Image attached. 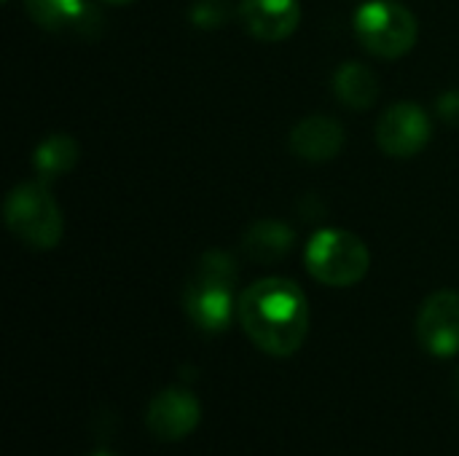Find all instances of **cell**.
<instances>
[{
    "label": "cell",
    "instance_id": "cell-1",
    "mask_svg": "<svg viewBox=\"0 0 459 456\" xmlns=\"http://www.w3.org/2000/svg\"><path fill=\"white\" fill-rule=\"evenodd\" d=\"M237 320L247 339L272 357H290L309 331V304L304 290L285 277H266L242 290Z\"/></svg>",
    "mask_w": 459,
    "mask_h": 456
},
{
    "label": "cell",
    "instance_id": "cell-2",
    "mask_svg": "<svg viewBox=\"0 0 459 456\" xmlns=\"http://www.w3.org/2000/svg\"><path fill=\"white\" fill-rule=\"evenodd\" d=\"M239 280V269L234 258L223 250H210L199 258L191 280L183 290V306L188 320L204 333H223L234 314V288Z\"/></svg>",
    "mask_w": 459,
    "mask_h": 456
},
{
    "label": "cell",
    "instance_id": "cell-3",
    "mask_svg": "<svg viewBox=\"0 0 459 456\" xmlns=\"http://www.w3.org/2000/svg\"><path fill=\"white\" fill-rule=\"evenodd\" d=\"M304 261L317 282L331 288H350L366 277L371 255L363 239L355 237L352 231L323 228L309 239L304 250Z\"/></svg>",
    "mask_w": 459,
    "mask_h": 456
},
{
    "label": "cell",
    "instance_id": "cell-4",
    "mask_svg": "<svg viewBox=\"0 0 459 456\" xmlns=\"http://www.w3.org/2000/svg\"><path fill=\"white\" fill-rule=\"evenodd\" d=\"M5 226L13 237L35 250H48L59 245L65 220L62 212L43 183H22L5 196Z\"/></svg>",
    "mask_w": 459,
    "mask_h": 456
},
{
    "label": "cell",
    "instance_id": "cell-5",
    "mask_svg": "<svg viewBox=\"0 0 459 456\" xmlns=\"http://www.w3.org/2000/svg\"><path fill=\"white\" fill-rule=\"evenodd\" d=\"M355 32L368 54L398 59L417 43V19L406 5L395 0H371L358 8Z\"/></svg>",
    "mask_w": 459,
    "mask_h": 456
},
{
    "label": "cell",
    "instance_id": "cell-6",
    "mask_svg": "<svg viewBox=\"0 0 459 456\" xmlns=\"http://www.w3.org/2000/svg\"><path fill=\"white\" fill-rule=\"evenodd\" d=\"M377 142L387 156L409 159L430 142V118L417 102H398L382 113L377 124Z\"/></svg>",
    "mask_w": 459,
    "mask_h": 456
},
{
    "label": "cell",
    "instance_id": "cell-7",
    "mask_svg": "<svg viewBox=\"0 0 459 456\" xmlns=\"http://www.w3.org/2000/svg\"><path fill=\"white\" fill-rule=\"evenodd\" d=\"M420 344L436 357H452L459 352V293L438 290L425 298L417 317Z\"/></svg>",
    "mask_w": 459,
    "mask_h": 456
},
{
    "label": "cell",
    "instance_id": "cell-8",
    "mask_svg": "<svg viewBox=\"0 0 459 456\" xmlns=\"http://www.w3.org/2000/svg\"><path fill=\"white\" fill-rule=\"evenodd\" d=\"M199 417H202V409L191 392L164 390L151 400L145 411V427L159 441H180L199 425Z\"/></svg>",
    "mask_w": 459,
    "mask_h": 456
},
{
    "label": "cell",
    "instance_id": "cell-9",
    "mask_svg": "<svg viewBox=\"0 0 459 456\" xmlns=\"http://www.w3.org/2000/svg\"><path fill=\"white\" fill-rule=\"evenodd\" d=\"M239 19L253 38L274 43L296 32L301 22V5L299 0H242Z\"/></svg>",
    "mask_w": 459,
    "mask_h": 456
},
{
    "label": "cell",
    "instance_id": "cell-10",
    "mask_svg": "<svg viewBox=\"0 0 459 456\" xmlns=\"http://www.w3.org/2000/svg\"><path fill=\"white\" fill-rule=\"evenodd\" d=\"M344 148V129L328 116H307L290 132V151L307 161H328Z\"/></svg>",
    "mask_w": 459,
    "mask_h": 456
},
{
    "label": "cell",
    "instance_id": "cell-11",
    "mask_svg": "<svg viewBox=\"0 0 459 456\" xmlns=\"http://www.w3.org/2000/svg\"><path fill=\"white\" fill-rule=\"evenodd\" d=\"M27 11L35 24L51 32H86L89 24L100 22L91 0H27Z\"/></svg>",
    "mask_w": 459,
    "mask_h": 456
},
{
    "label": "cell",
    "instance_id": "cell-12",
    "mask_svg": "<svg viewBox=\"0 0 459 456\" xmlns=\"http://www.w3.org/2000/svg\"><path fill=\"white\" fill-rule=\"evenodd\" d=\"M296 234L290 226L280 220H258L247 228L242 239V250L255 263H277L293 250Z\"/></svg>",
    "mask_w": 459,
    "mask_h": 456
},
{
    "label": "cell",
    "instance_id": "cell-13",
    "mask_svg": "<svg viewBox=\"0 0 459 456\" xmlns=\"http://www.w3.org/2000/svg\"><path fill=\"white\" fill-rule=\"evenodd\" d=\"M333 91H336L339 102H344L347 108L366 110L379 97V81H377V75L366 65L347 62L333 75Z\"/></svg>",
    "mask_w": 459,
    "mask_h": 456
},
{
    "label": "cell",
    "instance_id": "cell-14",
    "mask_svg": "<svg viewBox=\"0 0 459 456\" xmlns=\"http://www.w3.org/2000/svg\"><path fill=\"white\" fill-rule=\"evenodd\" d=\"M78 161V142L70 134H51L35 151V172L40 180H54L67 175Z\"/></svg>",
    "mask_w": 459,
    "mask_h": 456
},
{
    "label": "cell",
    "instance_id": "cell-15",
    "mask_svg": "<svg viewBox=\"0 0 459 456\" xmlns=\"http://www.w3.org/2000/svg\"><path fill=\"white\" fill-rule=\"evenodd\" d=\"M191 22L202 30H212L221 27L229 19V0H199L191 8Z\"/></svg>",
    "mask_w": 459,
    "mask_h": 456
},
{
    "label": "cell",
    "instance_id": "cell-16",
    "mask_svg": "<svg viewBox=\"0 0 459 456\" xmlns=\"http://www.w3.org/2000/svg\"><path fill=\"white\" fill-rule=\"evenodd\" d=\"M438 113H441L444 121L459 124V91H446V94L438 99Z\"/></svg>",
    "mask_w": 459,
    "mask_h": 456
},
{
    "label": "cell",
    "instance_id": "cell-17",
    "mask_svg": "<svg viewBox=\"0 0 459 456\" xmlns=\"http://www.w3.org/2000/svg\"><path fill=\"white\" fill-rule=\"evenodd\" d=\"M110 3H116V5H126V3H134V0H110Z\"/></svg>",
    "mask_w": 459,
    "mask_h": 456
},
{
    "label": "cell",
    "instance_id": "cell-18",
    "mask_svg": "<svg viewBox=\"0 0 459 456\" xmlns=\"http://www.w3.org/2000/svg\"><path fill=\"white\" fill-rule=\"evenodd\" d=\"M94 456H116V454H110V452H97Z\"/></svg>",
    "mask_w": 459,
    "mask_h": 456
},
{
    "label": "cell",
    "instance_id": "cell-19",
    "mask_svg": "<svg viewBox=\"0 0 459 456\" xmlns=\"http://www.w3.org/2000/svg\"><path fill=\"white\" fill-rule=\"evenodd\" d=\"M457 395H459V374H457Z\"/></svg>",
    "mask_w": 459,
    "mask_h": 456
}]
</instances>
